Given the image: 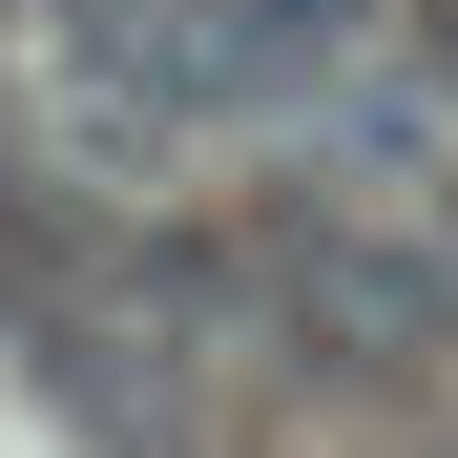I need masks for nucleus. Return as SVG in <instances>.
Masks as SVG:
<instances>
[{"label":"nucleus","instance_id":"nucleus-1","mask_svg":"<svg viewBox=\"0 0 458 458\" xmlns=\"http://www.w3.org/2000/svg\"><path fill=\"white\" fill-rule=\"evenodd\" d=\"M229 271L271 292V334L313 354V375H375V396L458 375V271L417 250V229H375V208H271Z\"/></svg>","mask_w":458,"mask_h":458}]
</instances>
